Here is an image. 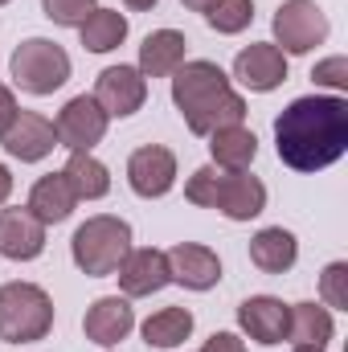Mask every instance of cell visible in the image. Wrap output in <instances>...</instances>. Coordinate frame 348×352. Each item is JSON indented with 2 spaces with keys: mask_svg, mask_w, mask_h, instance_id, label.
Masks as SVG:
<instances>
[{
  "mask_svg": "<svg viewBox=\"0 0 348 352\" xmlns=\"http://www.w3.org/2000/svg\"><path fill=\"white\" fill-rule=\"evenodd\" d=\"M274 152L295 173L332 168L348 152V102L340 94H303L274 119Z\"/></svg>",
  "mask_w": 348,
  "mask_h": 352,
  "instance_id": "1",
  "label": "cell"
},
{
  "mask_svg": "<svg viewBox=\"0 0 348 352\" xmlns=\"http://www.w3.org/2000/svg\"><path fill=\"white\" fill-rule=\"evenodd\" d=\"M173 102L193 135H213L246 119V98L230 87V74L217 62H184L173 74Z\"/></svg>",
  "mask_w": 348,
  "mask_h": 352,
  "instance_id": "2",
  "label": "cell"
},
{
  "mask_svg": "<svg viewBox=\"0 0 348 352\" xmlns=\"http://www.w3.org/2000/svg\"><path fill=\"white\" fill-rule=\"evenodd\" d=\"M184 197L201 209H217L230 221H250L266 209V184L250 173H226V168H197L184 184Z\"/></svg>",
  "mask_w": 348,
  "mask_h": 352,
  "instance_id": "3",
  "label": "cell"
},
{
  "mask_svg": "<svg viewBox=\"0 0 348 352\" xmlns=\"http://www.w3.org/2000/svg\"><path fill=\"white\" fill-rule=\"evenodd\" d=\"M127 254H131V226L123 217H115V213H94V217H87L74 230V238H70V258L90 278L115 274Z\"/></svg>",
  "mask_w": 348,
  "mask_h": 352,
  "instance_id": "4",
  "label": "cell"
},
{
  "mask_svg": "<svg viewBox=\"0 0 348 352\" xmlns=\"http://www.w3.org/2000/svg\"><path fill=\"white\" fill-rule=\"evenodd\" d=\"M54 328V299L37 283H4L0 287V340L37 344Z\"/></svg>",
  "mask_w": 348,
  "mask_h": 352,
  "instance_id": "5",
  "label": "cell"
},
{
  "mask_svg": "<svg viewBox=\"0 0 348 352\" xmlns=\"http://www.w3.org/2000/svg\"><path fill=\"white\" fill-rule=\"evenodd\" d=\"M8 74L25 94L41 98V94H54V90H62L70 82V54L50 37H29L12 50Z\"/></svg>",
  "mask_w": 348,
  "mask_h": 352,
  "instance_id": "6",
  "label": "cell"
},
{
  "mask_svg": "<svg viewBox=\"0 0 348 352\" xmlns=\"http://www.w3.org/2000/svg\"><path fill=\"white\" fill-rule=\"evenodd\" d=\"M328 16L316 0H287L274 12V41L283 54H312L316 45L328 41Z\"/></svg>",
  "mask_w": 348,
  "mask_h": 352,
  "instance_id": "7",
  "label": "cell"
},
{
  "mask_svg": "<svg viewBox=\"0 0 348 352\" xmlns=\"http://www.w3.org/2000/svg\"><path fill=\"white\" fill-rule=\"evenodd\" d=\"M107 111L94 102V94H74L58 119H54V131H58V148H70V152H90L94 144H102L107 135Z\"/></svg>",
  "mask_w": 348,
  "mask_h": 352,
  "instance_id": "8",
  "label": "cell"
},
{
  "mask_svg": "<svg viewBox=\"0 0 348 352\" xmlns=\"http://www.w3.org/2000/svg\"><path fill=\"white\" fill-rule=\"evenodd\" d=\"M0 148H4L12 160H21V164H37V160H45V156L58 148V131H54V123H50L45 115H37V111H17L12 123L0 131Z\"/></svg>",
  "mask_w": 348,
  "mask_h": 352,
  "instance_id": "9",
  "label": "cell"
},
{
  "mask_svg": "<svg viewBox=\"0 0 348 352\" xmlns=\"http://www.w3.org/2000/svg\"><path fill=\"white\" fill-rule=\"evenodd\" d=\"M127 184L135 197L144 201H160L168 197L176 184V156L164 148V144H144L131 152L127 160Z\"/></svg>",
  "mask_w": 348,
  "mask_h": 352,
  "instance_id": "10",
  "label": "cell"
},
{
  "mask_svg": "<svg viewBox=\"0 0 348 352\" xmlns=\"http://www.w3.org/2000/svg\"><path fill=\"white\" fill-rule=\"evenodd\" d=\"M148 98V78L135 66H107L94 82V102L107 111V119H127L144 107Z\"/></svg>",
  "mask_w": 348,
  "mask_h": 352,
  "instance_id": "11",
  "label": "cell"
},
{
  "mask_svg": "<svg viewBox=\"0 0 348 352\" xmlns=\"http://www.w3.org/2000/svg\"><path fill=\"white\" fill-rule=\"evenodd\" d=\"M115 278H119V291H123L127 299L156 295V291H164V287L173 283V274H168V254L156 250V246H140V250L131 246V254L119 263Z\"/></svg>",
  "mask_w": 348,
  "mask_h": 352,
  "instance_id": "12",
  "label": "cell"
},
{
  "mask_svg": "<svg viewBox=\"0 0 348 352\" xmlns=\"http://www.w3.org/2000/svg\"><path fill=\"white\" fill-rule=\"evenodd\" d=\"M131 328H135V307L127 303V295H102L83 316V332L98 349H115L119 340L131 336Z\"/></svg>",
  "mask_w": 348,
  "mask_h": 352,
  "instance_id": "13",
  "label": "cell"
},
{
  "mask_svg": "<svg viewBox=\"0 0 348 352\" xmlns=\"http://www.w3.org/2000/svg\"><path fill=\"white\" fill-rule=\"evenodd\" d=\"M234 78L254 94H270L287 82V54L270 41H254L234 58Z\"/></svg>",
  "mask_w": 348,
  "mask_h": 352,
  "instance_id": "14",
  "label": "cell"
},
{
  "mask_svg": "<svg viewBox=\"0 0 348 352\" xmlns=\"http://www.w3.org/2000/svg\"><path fill=\"white\" fill-rule=\"evenodd\" d=\"M164 254H168L173 283L188 287V291H213L221 283V258L209 246H201V242H176Z\"/></svg>",
  "mask_w": 348,
  "mask_h": 352,
  "instance_id": "15",
  "label": "cell"
},
{
  "mask_svg": "<svg viewBox=\"0 0 348 352\" xmlns=\"http://www.w3.org/2000/svg\"><path fill=\"white\" fill-rule=\"evenodd\" d=\"M238 328H242L254 344H262V349L283 344V340H287V303L274 299V295H250V299H242V307H238Z\"/></svg>",
  "mask_w": 348,
  "mask_h": 352,
  "instance_id": "16",
  "label": "cell"
},
{
  "mask_svg": "<svg viewBox=\"0 0 348 352\" xmlns=\"http://www.w3.org/2000/svg\"><path fill=\"white\" fill-rule=\"evenodd\" d=\"M45 250V226L25 209H0V254L12 263H33Z\"/></svg>",
  "mask_w": 348,
  "mask_h": 352,
  "instance_id": "17",
  "label": "cell"
},
{
  "mask_svg": "<svg viewBox=\"0 0 348 352\" xmlns=\"http://www.w3.org/2000/svg\"><path fill=\"white\" fill-rule=\"evenodd\" d=\"M184 50H188V41H184V33H176V29H156V33H148L144 37V45H140V74L144 78H168L176 74L180 66H184Z\"/></svg>",
  "mask_w": 348,
  "mask_h": 352,
  "instance_id": "18",
  "label": "cell"
},
{
  "mask_svg": "<svg viewBox=\"0 0 348 352\" xmlns=\"http://www.w3.org/2000/svg\"><path fill=\"white\" fill-rule=\"evenodd\" d=\"M332 336H336L332 307H320V303L287 307V344L291 349H324Z\"/></svg>",
  "mask_w": 348,
  "mask_h": 352,
  "instance_id": "19",
  "label": "cell"
},
{
  "mask_svg": "<svg viewBox=\"0 0 348 352\" xmlns=\"http://www.w3.org/2000/svg\"><path fill=\"white\" fill-rule=\"evenodd\" d=\"M74 205H78V197H74L70 180L62 173H45L33 184V192H29V213H33L41 226H62V221L74 213Z\"/></svg>",
  "mask_w": 348,
  "mask_h": 352,
  "instance_id": "20",
  "label": "cell"
},
{
  "mask_svg": "<svg viewBox=\"0 0 348 352\" xmlns=\"http://www.w3.org/2000/svg\"><path fill=\"white\" fill-rule=\"evenodd\" d=\"M250 263L259 266L262 274H287L299 263V242L291 230L283 226H266L250 238Z\"/></svg>",
  "mask_w": 348,
  "mask_h": 352,
  "instance_id": "21",
  "label": "cell"
},
{
  "mask_svg": "<svg viewBox=\"0 0 348 352\" xmlns=\"http://www.w3.org/2000/svg\"><path fill=\"white\" fill-rule=\"evenodd\" d=\"M209 156H213V168H226V173H246L259 156V135L250 127H221L209 135Z\"/></svg>",
  "mask_w": 348,
  "mask_h": 352,
  "instance_id": "22",
  "label": "cell"
},
{
  "mask_svg": "<svg viewBox=\"0 0 348 352\" xmlns=\"http://www.w3.org/2000/svg\"><path fill=\"white\" fill-rule=\"evenodd\" d=\"M140 336L148 349H176L193 336V311L188 307H160L140 324Z\"/></svg>",
  "mask_w": 348,
  "mask_h": 352,
  "instance_id": "23",
  "label": "cell"
},
{
  "mask_svg": "<svg viewBox=\"0 0 348 352\" xmlns=\"http://www.w3.org/2000/svg\"><path fill=\"white\" fill-rule=\"evenodd\" d=\"M78 33H83V50L111 54V50H119L127 41V16L119 8H94L87 21L78 25Z\"/></svg>",
  "mask_w": 348,
  "mask_h": 352,
  "instance_id": "24",
  "label": "cell"
},
{
  "mask_svg": "<svg viewBox=\"0 0 348 352\" xmlns=\"http://www.w3.org/2000/svg\"><path fill=\"white\" fill-rule=\"evenodd\" d=\"M62 176L70 180V188H74L78 201H98V197L111 192V173H107V164H102L98 156H90V152H70Z\"/></svg>",
  "mask_w": 348,
  "mask_h": 352,
  "instance_id": "25",
  "label": "cell"
},
{
  "mask_svg": "<svg viewBox=\"0 0 348 352\" xmlns=\"http://www.w3.org/2000/svg\"><path fill=\"white\" fill-rule=\"evenodd\" d=\"M205 21H209V29L234 37V33L250 29V21H254V0H213L209 12H205Z\"/></svg>",
  "mask_w": 348,
  "mask_h": 352,
  "instance_id": "26",
  "label": "cell"
},
{
  "mask_svg": "<svg viewBox=\"0 0 348 352\" xmlns=\"http://www.w3.org/2000/svg\"><path fill=\"white\" fill-rule=\"evenodd\" d=\"M94 8H98V0H41V12L62 29H78Z\"/></svg>",
  "mask_w": 348,
  "mask_h": 352,
  "instance_id": "27",
  "label": "cell"
},
{
  "mask_svg": "<svg viewBox=\"0 0 348 352\" xmlns=\"http://www.w3.org/2000/svg\"><path fill=\"white\" fill-rule=\"evenodd\" d=\"M320 295L328 307L348 311V263H328L320 274Z\"/></svg>",
  "mask_w": 348,
  "mask_h": 352,
  "instance_id": "28",
  "label": "cell"
},
{
  "mask_svg": "<svg viewBox=\"0 0 348 352\" xmlns=\"http://www.w3.org/2000/svg\"><path fill=\"white\" fill-rule=\"evenodd\" d=\"M312 82H316V87H328V90H348V58L345 54H336V58L316 62Z\"/></svg>",
  "mask_w": 348,
  "mask_h": 352,
  "instance_id": "29",
  "label": "cell"
},
{
  "mask_svg": "<svg viewBox=\"0 0 348 352\" xmlns=\"http://www.w3.org/2000/svg\"><path fill=\"white\" fill-rule=\"evenodd\" d=\"M201 352H246V340L242 336H234V332H213L209 340H205V349Z\"/></svg>",
  "mask_w": 348,
  "mask_h": 352,
  "instance_id": "30",
  "label": "cell"
},
{
  "mask_svg": "<svg viewBox=\"0 0 348 352\" xmlns=\"http://www.w3.org/2000/svg\"><path fill=\"white\" fill-rule=\"evenodd\" d=\"M12 115H17V98H12V90L0 87V131L12 123Z\"/></svg>",
  "mask_w": 348,
  "mask_h": 352,
  "instance_id": "31",
  "label": "cell"
},
{
  "mask_svg": "<svg viewBox=\"0 0 348 352\" xmlns=\"http://www.w3.org/2000/svg\"><path fill=\"white\" fill-rule=\"evenodd\" d=\"M8 197H12V173H8V168L0 164V205H4Z\"/></svg>",
  "mask_w": 348,
  "mask_h": 352,
  "instance_id": "32",
  "label": "cell"
},
{
  "mask_svg": "<svg viewBox=\"0 0 348 352\" xmlns=\"http://www.w3.org/2000/svg\"><path fill=\"white\" fill-rule=\"evenodd\" d=\"M123 4H127L131 12H148V8H156L160 0H123Z\"/></svg>",
  "mask_w": 348,
  "mask_h": 352,
  "instance_id": "33",
  "label": "cell"
},
{
  "mask_svg": "<svg viewBox=\"0 0 348 352\" xmlns=\"http://www.w3.org/2000/svg\"><path fill=\"white\" fill-rule=\"evenodd\" d=\"M180 4H184V8H193V12H209V4H213V0H180Z\"/></svg>",
  "mask_w": 348,
  "mask_h": 352,
  "instance_id": "34",
  "label": "cell"
},
{
  "mask_svg": "<svg viewBox=\"0 0 348 352\" xmlns=\"http://www.w3.org/2000/svg\"><path fill=\"white\" fill-rule=\"evenodd\" d=\"M291 352H324V349H291Z\"/></svg>",
  "mask_w": 348,
  "mask_h": 352,
  "instance_id": "35",
  "label": "cell"
},
{
  "mask_svg": "<svg viewBox=\"0 0 348 352\" xmlns=\"http://www.w3.org/2000/svg\"><path fill=\"white\" fill-rule=\"evenodd\" d=\"M4 4H8V0H0V8H4Z\"/></svg>",
  "mask_w": 348,
  "mask_h": 352,
  "instance_id": "36",
  "label": "cell"
}]
</instances>
